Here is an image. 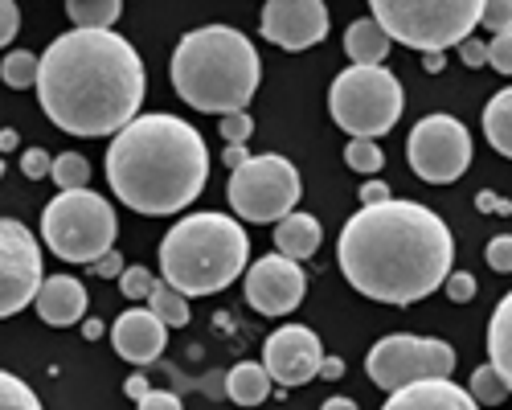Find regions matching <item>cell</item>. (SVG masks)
<instances>
[{"label":"cell","instance_id":"f6af8a7d","mask_svg":"<svg viewBox=\"0 0 512 410\" xmlns=\"http://www.w3.org/2000/svg\"><path fill=\"white\" fill-rule=\"evenodd\" d=\"M123 390H127V394H132V398H136V402H140V398H144V394H148V390H152V386H148V382H144V378H140V374H132V378H127V386H123Z\"/></svg>","mask_w":512,"mask_h":410},{"label":"cell","instance_id":"83f0119b","mask_svg":"<svg viewBox=\"0 0 512 410\" xmlns=\"http://www.w3.org/2000/svg\"><path fill=\"white\" fill-rule=\"evenodd\" d=\"M50 177L58 181V189H87L91 185V164L78 152H62V156H54Z\"/></svg>","mask_w":512,"mask_h":410},{"label":"cell","instance_id":"d590c367","mask_svg":"<svg viewBox=\"0 0 512 410\" xmlns=\"http://www.w3.org/2000/svg\"><path fill=\"white\" fill-rule=\"evenodd\" d=\"M488 267L500 275H512V234H496L488 242Z\"/></svg>","mask_w":512,"mask_h":410},{"label":"cell","instance_id":"7a4b0ae2","mask_svg":"<svg viewBox=\"0 0 512 410\" xmlns=\"http://www.w3.org/2000/svg\"><path fill=\"white\" fill-rule=\"evenodd\" d=\"M37 103L70 136H115L144 103V62L115 29H70L41 54Z\"/></svg>","mask_w":512,"mask_h":410},{"label":"cell","instance_id":"681fc988","mask_svg":"<svg viewBox=\"0 0 512 410\" xmlns=\"http://www.w3.org/2000/svg\"><path fill=\"white\" fill-rule=\"evenodd\" d=\"M103 337V324L99 320H87V341H99Z\"/></svg>","mask_w":512,"mask_h":410},{"label":"cell","instance_id":"7402d4cb","mask_svg":"<svg viewBox=\"0 0 512 410\" xmlns=\"http://www.w3.org/2000/svg\"><path fill=\"white\" fill-rule=\"evenodd\" d=\"M488 357L512 390V292L496 304V312L488 320Z\"/></svg>","mask_w":512,"mask_h":410},{"label":"cell","instance_id":"74e56055","mask_svg":"<svg viewBox=\"0 0 512 410\" xmlns=\"http://www.w3.org/2000/svg\"><path fill=\"white\" fill-rule=\"evenodd\" d=\"M17 29H21V13H17V5H13V0H0V50H5L9 41L17 37Z\"/></svg>","mask_w":512,"mask_h":410},{"label":"cell","instance_id":"7c38bea8","mask_svg":"<svg viewBox=\"0 0 512 410\" xmlns=\"http://www.w3.org/2000/svg\"><path fill=\"white\" fill-rule=\"evenodd\" d=\"M41 279L46 275H41L37 238L21 222L0 218V320L29 308Z\"/></svg>","mask_w":512,"mask_h":410},{"label":"cell","instance_id":"5b68a950","mask_svg":"<svg viewBox=\"0 0 512 410\" xmlns=\"http://www.w3.org/2000/svg\"><path fill=\"white\" fill-rule=\"evenodd\" d=\"M250 259L242 222L226 214H189L160 242V275L185 296H213L230 287Z\"/></svg>","mask_w":512,"mask_h":410},{"label":"cell","instance_id":"8d00e7d4","mask_svg":"<svg viewBox=\"0 0 512 410\" xmlns=\"http://www.w3.org/2000/svg\"><path fill=\"white\" fill-rule=\"evenodd\" d=\"M488 62H492L500 74H512V29H504V33H496V37L488 41Z\"/></svg>","mask_w":512,"mask_h":410},{"label":"cell","instance_id":"c3c4849f","mask_svg":"<svg viewBox=\"0 0 512 410\" xmlns=\"http://www.w3.org/2000/svg\"><path fill=\"white\" fill-rule=\"evenodd\" d=\"M17 148V132H0V152H13Z\"/></svg>","mask_w":512,"mask_h":410},{"label":"cell","instance_id":"60d3db41","mask_svg":"<svg viewBox=\"0 0 512 410\" xmlns=\"http://www.w3.org/2000/svg\"><path fill=\"white\" fill-rule=\"evenodd\" d=\"M140 406H144V410H177L181 398H177V394H164V390H148V394L140 398Z\"/></svg>","mask_w":512,"mask_h":410},{"label":"cell","instance_id":"ac0fdd59","mask_svg":"<svg viewBox=\"0 0 512 410\" xmlns=\"http://www.w3.org/2000/svg\"><path fill=\"white\" fill-rule=\"evenodd\" d=\"M33 308L50 328H70L87 316V287H82L74 275H50V279H41Z\"/></svg>","mask_w":512,"mask_h":410},{"label":"cell","instance_id":"44dd1931","mask_svg":"<svg viewBox=\"0 0 512 410\" xmlns=\"http://www.w3.org/2000/svg\"><path fill=\"white\" fill-rule=\"evenodd\" d=\"M390 46H394V37L381 29L373 17L353 21L349 33H345V54L353 62H386L390 58Z\"/></svg>","mask_w":512,"mask_h":410},{"label":"cell","instance_id":"f907efd6","mask_svg":"<svg viewBox=\"0 0 512 410\" xmlns=\"http://www.w3.org/2000/svg\"><path fill=\"white\" fill-rule=\"evenodd\" d=\"M328 406H332V410H353L357 402H353V398H328Z\"/></svg>","mask_w":512,"mask_h":410},{"label":"cell","instance_id":"6da1fadb","mask_svg":"<svg viewBox=\"0 0 512 410\" xmlns=\"http://www.w3.org/2000/svg\"><path fill=\"white\" fill-rule=\"evenodd\" d=\"M336 263L349 287L377 304H418L447 283L455 238L447 222L418 201H373L345 222Z\"/></svg>","mask_w":512,"mask_h":410},{"label":"cell","instance_id":"bcb514c9","mask_svg":"<svg viewBox=\"0 0 512 410\" xmlns=\"http://www.w3.org/2000/svg\"><path fill=\"white\" fill-rule=\"evenodd\" d=\"M422 66L431 74H439L443 70V50H422Z\"/></svg>","mask_w":512,"mask_h":410},{"label":"cell","instance_id":"7bdbcfd3","mask_svg":"<svg viewBox=\"0 0 512 410\" xmlns=\"http://www.w3.org/2000/svg\"><path fill=\"white\" fill-rule=\"evenodd\" d=\"M340 374H345V365H340L336 357H324V361H320V378H324V382H336Z\"/></svg>","mask_w":512,"mask_h":410},{"label":"cell","instance_id":"2e32d148","mask_svg":"<svg viewBox=\"0 0 512 410\" xmlns=\"http://www.w3.org/2000/svg\"><path fill=\"white\" fill-rule=\"evenodd\" d=\"M111 345L123 361L132 365H152L164 345H168V324L152 308H132L111 324Z\"/></svg>","mask_w":512,"mask_h":410},{"label":"cell","instance_id":"603a6c76","mask_svg":"<svg viewBox=\"0 0 512 410\" xmlns=\"http://www.w3.org/2000/svg\"><path fill=\"white\" fill-rule=\"evenodd\" d=\"M484 136L488 144L512 160V87L508 91H496L492 103L484 107Z\"/></svg>","mask_w":512,"mask_h":410},{"label":"cell","instance_id":"7dc6e473","mask_svg":"<svg viewBox=\"0 0 512 410\" xmlns=\"http://www.w3.org/2000/svg\"><path fill=\"white\" fill-rule=\"evenodd\" d=\"M222 160H226V164H230V169H238V164H242V160H246V148H242V144H230V148H226V152H222Z\"/></svg>","mask_w":512,"mask_h":410},{"label":"cell","instance_id":"4dcf8cb0","mask_svg":"<svg viewBox=\"0 0 512 410\" xmlns=\"http://www.w3.org/2000/svg\"><path fill=\"white\" fill-rule=\"evenodd\" d=\"M152 287H156V275H152L148 267H123V271H119V292H123L127 300H148Z\"/></svg>","mask_w":512,"mask_h":410},{"label":"cell","instance_id":"30bf717a","mask_svg":"<svg viewBox=\"0 0 512 410\" xmlns=\"http://www.w3.org/2000/svg\"><path fill=\"white\" fill-rule=\"evenodd\" d=\"M365 374H369V382L381 386V390H398V386L418 382V378L455 374V349H451L447 341H435V337L394 333V337H381V341L369 349Z\"/></svg>","mask_w":512,"mask_h":410},{"label":"cell","instance_id":"ab89813d","mask_svg":"<svg viewBox=\"0 0 512 410\" xmlns=\"http://www.w3.org/2000/svg\"><path fill=\"white\" fill-rule=\"evenodd\" d=\"M91 267H95V275H103V279H115V275L123 271V255H119L115 246H111V251H107V255H99Z\"/></svg>","mask_w":512,"mask_h":410},{"label":"cell","instance_id":"f1b7e54d","mask_svg":"<svg viewBox=\"0 0 512 410\" xmlns=\"http://www.w3.org/2000/svg\"><path fill=\"white\" fill-rule=\"evenodd\" d=\"M345 164H349V169H357V173H381L386 156H381L373 136H353L349 148H345Z\"/></svg>","mask_w":512,"mask_h":410},{"label":"cell","instance_id":"277c9868","mask_svg":"<svg viewBox=\"0 0 512 410\" xmlns=\"http://www.w3.org/2000/svg\"><path fill=\"white\" fill-rule=\"evenodd\" d=\"M168 74H173V91L193 111L226 115L250 107L263 78V62L246 33L230 25H201L177 41Z\"/></svg>","mask_w":512,"mask_h":410},{"label":"cell","instance_id":"3957f363","mask_svg":"<svg viewBox=\"0 0 512 410\" xmlns=\"http://www.w3.org/2000/svg\"><path fill=\"white\" fill-rule=\"evenodd\" d=\"M209 177V148L193 123L152 111L115 132L107 148V185L136 214L168 218L193 205Z\"/></svg>","mask_w":512,"mask_h":410},{"label":"cell","instance_id":"cb8c5ba5","mask_svg":"<svg viewBox=\"0 0 512 410\" xmlns=\"http://www.w3.org/2000/svg\"><path fill=\"white\" fill-rule=\"evenodd\" d=\"M148 308L168 324V328H185L189 324V296L181 287H173L168 279H156L152 296H148Z\"/></svg>","mask_w":512,"mask_h":410},{"label":"cell","instance_id":"b9f144b4","mask_svg":"<svg viewBox=\"0 0 512 410\" xmlns=\"http://www.w3.org/2000/svg\"><path fill=\"white\" fill-rule=\"evenodd\" d=\"M386 197H390V185H386V181H365V185H361V205L386 201Z\"/></svg>","mask_w":512,"mask_h":410},{"label":"cell","instance_id":"52a82bcc","mask_svg":"<svg viewBox=\"0 0 512 410\" xmlns=\"http://www.w3.org/2000/svg\"><path fill=\"white\" fill-rule=\"evenodd\" d=\"M373 21L410 50H447L480 25L484 0H369Z\"/></svg>","mask_w":512,"mask_h":410},{"label":"cell","instance_id":"5bb4252c","mask_svg":"<svg viewBox=\"0 0 512 410\" xmlns=\"http://www.w3.org/2000/svg\"><path fill=\"white\" fill-rule=\"evenodd\" d=\"M320 361H324V345L304 324L275 328L263 345V365L271 369L275 386H308L312 378H320Z\"/></svg>","mask_w":512,"mask_h":410},{"label":"cell","instance_id":"e575fe53","mask_svg":"<svg viewBox=\"0 0 512 410\" xmlns=\"http://www.w3.org/2000/svg\"><path fill=\"white\" fill-rule=\"evenodd\" d=\"M443 287H447V300H455V304H472V300H476V292H480L476 279L467 275V271H451Z\"/></svg>","mask_w":512,"mask_h":410},{"label":"cell","instance_id":"ee69618b","mask_svg":"<svg viewBox=\"0 0 512 410\" xmlns=\"http://www.w3.org/2000/svg\"><path fill=\"white\" fill-rule=\"evenodd\" d=\"M480 210H496V214H512V205H508V201H500V197H488V193H480Z\"/></svg>","mask_w":512,"mask_h":410},{"label":"cell","instance_id":"4fadbf2b","mask_svg":"<svg viewBox=\"0 0 512 410\" xmlns=\"http://www.w3.org/2000/svg\"><path fill=\"white\" fill-rule=\"evenodd\" d=\"M304 267L291 255H263L246 271V304L263 316H287L304 304Z\"/></svg>","mask_w":512,"mask_h":410},{"label":"cell","instance_id":"9a60e30c","mask_svg":"<svg viewBox=\"0 0 512 410\" xmlns=\"http://www.w3.org/2000/svg\"><path fill=\"white\" fill-rule=\"evenodd\" d=\"M259 29L279 50L320 46L328 37V5L324 0H267Z\"/></svg>","mask_w":512,"mask_h":410},{"label":"cell","instance_id":"4316f807","mask_svg":"<svg viewBox=\"0 0 512 410\" xmlns=\"http://www.w3.org/2000/svg\"><path fill=\"white\" fill-rule=\"evenodd\" d=\"M472 398H476V406H500L512 390H508V382H504V374L488 361V365H476V374H472Z\"/></svg>","mask_w":512,"mask_h":410},{"label":"cell","instance_id":"1f68e13d","mask_svg":"<svg viewBox=\"0 0 512 410\" xmlns=\"http://www.w3.org/2000/svg\"><path fill=\"white\" fill-rule=\"evenodd\" d=\"M480 29H488V33H504V29H512V0H484Z\"/></svg>","mask_w":512,"mask_h":410},{"label":"cell","instance_id":"ba28073f","mask_svg":"<svg viewBox=\"0 0 512 410\" xmlns=\"http://www.w3.org/2000/svg\"><path fill=\"white\" fill-rule=\"evenodd\" d=\"M41 238L66 263H95L115 246V210L91 189H62L41 210Z\"/></svg>","mask_w":512,"mask_h":410},{"label":"cell","instance_id":"d6986e66","mask_svg":"<svg viewBox=\"0 0 512 410\" xmlns=\"http://www.w3.org/2000/svg\"><path fill=\"white\" fill-rule=\"evenodd\" d=\"M320 238H324V230H320V222L312 214H295L291 210V214H283L275 222V251H283L291 259H312L320 251Z\"/></svg>","mask_w":512,"mask_h":410},{"label":"cell","instance_id":"8fae6325","mask_svg":"<svg viewBox=\"0 0 512 410\" xmlns=\"http://www.w3.org/2000/svg\"><path fill=\"white\" fill-rule=\"evenodd\" d=\"M406 156L414 177H422L426 185H451L472 164V136L455 115H426L414 123Z\"/></svg>","mask_w":512,"mask_h":410},{"label":"cell","instance_id":"f35d334b","mask_svg":"<svg viewBox=\"0 0 512 410\" xmlns=\"http://www.w3.org/2000/svg\"><path fill=\"white\" fill-rule=\"evenodd\" d=\"M459 54H463V62H467V66H484V62H488V46H484L480 37H472V33H467V37L459 41Z\"/></svg>","mask_w":512,"mask_h":410},{"label":"cell","instance_id":"9c48e42d","mask_svg":"<svg viewBox=\"0 0 512 410\" xmlns=\"http://www.w3.org/2000/svg\"><path fill=\"white\" fill-rule=\"evenodd\" d=\"M230 205L242 222H279L283 214L295 210L300 201V173L295 164L279 152L267 156H246L230 173Z\"/></svg>","mask_w":512,"mask_h":410},{"label":"cell","instance_id":"ffe728a7","mask_svg":"<svg viewBox=\"0 0 512 410\" xmlns=\"http://www.w3.org/2000/svg\"><path fill=\"white\" fill-rule=\"evenodd\" d=\"M271 386H275L271 369L259 365V361L234 365L230 378H226V394H230L238 406H259V402H267V398H271Z\"/></svg>","mask_w":512,"mask_h":410},{"label":"cell","instance_id":"d4e9b609","mask_svg":"<svg viewBox=\"0 0 512 410\" xmlns=\"http://www.w3.org/2000/svg\"><path fill=\"white\" fill-rule=\"evenodd\" d=\"M123 13V0H66V17L78 29H111Z\"/></svg>","mask_w":512,"mask_h":410},{"label":"cell","instance_id":"484cf974","mask_svg":"<svg viewBox=\"0 0 512 410\" xmlns=\"http://www.w3.org/2000/svg\"><path fill=\"white\" fill-rule=\"evenodd\" d=\"M37 70H41V54H29V50H9L5 62H0V78L13 91L37 87Z\"/></svg>","mask_w":512,"mask_h":410},{"label":"cell","instance_id":"d6a6232c","mask_svg":"<svg viewBox=\"0 0 512 410\" xmlns=\"http://www.w3.org/2000/svg\"><path fill=\"white\" fill-rule=\"evenodd\" d=\"M250 132H254V119L246 115V107H242V111H226V115H222V136H226L230 144H246V140H250Z\"/></svg>","mask_w":512,"mask_h":410},{"label":"cell","instance_id":"f546056e","mask_svg":"<svg viewBox=\"0 0 512 410\" xmlns=\"http://www.w3.org/2000/svg\"><path fill=\"white\" fill-rule=\"evenodd\" d=\"M37 406H41V398L21 378L0 369V410H37Z\"/></svg>","mask_w":512,"mask_h":410},{"label":"cell","instance_id":"e0dca14e","mask_svg":"<svg viewBox=\"0 0 512 410\" xmlns=\"http://www.w3.org/2000/svg\"><path fill=\"white\" fill-rule=\"evenodd\" d=\"M386 406L390 410H472L476 398L472 390L455 386L451 374H439V378H418V382L390 390Z\"/></svg>","mask_w":512,"mask_h":410},{"label":"cell","instance_id":"816d5d0a","mask_svg":"<svg viewBox=\"0 0 512 410\" xmlns=\"http://www.w3.org/2000/svg\"><path fill=\"white\" fill-rule=\"evenodd\" d=\"M0 177H5V156H0Z\"/></svg>","mask_w":512,"mask_h":410},{"label":"cell","instance_id":"8992f818","mask_svg":"<svg viewBox=\"0 0 512 410\" xmlns=\"http://www.w3.org/2000/svg\"><path fill=\"white\" fill-rule=\"evenodd\" d=\"M402 103H406L402 82L386 70V62H353L349 70L332 78L328 91V111L336 128L373 140L394 132V123L402 119Z\"/></svg>","mask_w":512,"mask_h":410},{"label":"cell","instance_id":"836d02e7","mask_svg":"<svg viewBox=\"0 0 512 410\" xmlns=\"http://www.w3.org/2000/svg\"><path fill=\"white\" fill-rule=\"evenodd\" d=\"M50 169H54V156H50L46 148H29V152H21V173H25L29 181L50 177Z\"/></svg>","mask_w":512,"mask_h":410}]
</instances>
